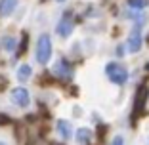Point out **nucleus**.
Here are the masks:
<instances>
[{
  "mask_svg": "<svg viewBox=\"0 0 149 145\" xmlns=\"http://www.w3.org/2000/svg\"><path fill=\"white\" fill-rule=\"evenodd\" d=\"M0 44H2V48H4L6 52H13L15 46H17V40L13 38V36H2V38H0Z\"/></svg>",
  "mask_w": 149,
  "mask_h": 145,
  "instance_id": "obj_11",
  "label": "nucleus"
},
{
  "mask_svg": "<svg viewBox=\"0 0 149 145\" xmlns=\"http://www.w3.org/2000/svg\"><path fill=\"white\" fill-rule=\"evenodd\" d=\"M54 73H56L57 76H63V78H71V76H73V67L69 65V61L59 59V61L54 65Z\"/></svg>",
  "mask_w": 149,
  "mask_h": 145,
  "instance_id": "obj_5",
  "label": "nucleus"
},
{
  "mask_svg": "<svg viewBox=\"0 0 149 145\" xmlns=\"http://www.w3.org/2000/svg\"><path fill=\"white\" fill-rule=\"evenodd\" d=\"M0 145H8V143H6V141H0Z\"/></svg>",
  "mask_w": 149,
  "mask_h": 145,
  "instance_id": "obj_14",
  "label": "nucleus"
},
{
  "mask_svg": "<svg viewBox=\"0 0 149 145\" xmlns=\"http://www.w3.org/2000/svg\"><path fill=\"white\" fill-rule=\"evenodd\" d=\"M31 75H33L31 65H27V63L19 65V69H17V80H19V82H27V80L31 78Z\"/></svg>",
  "mask_w": 149,
  "mask_h": 145,
  "instance_id": "obj_9",
  "label": "nucleus"
},
{
  "mask_svg": "<svg viewBox=\"0 0 149 145\" xmlns=\"http://www.w3.org/2000/svg\"><path fill=\"white\" fill-rule=\"evenodd\" d=\"M105 73H107V76H109V80L115 82V84H124L128 80V71L124 69L120 63H117V61L107 63L105 65Z\"/></svg>",
  "mask_w": 149,
  "mask_h": 145,
  "instance_id": "obj_2",
  "label": "nucleus"
},
{
  "mask_svg": "<svg viewBox=\"0 0 149 145\" xmlns=\"http://www.w3.org/2000/svg\"><path fill=\"white\" fill-rule=\"evenodd\" d=\"M141 42H143V38H141V27L136 25L130 31V35H128V42H126L128 52H130V53L140 52V50H141Z\"/></svg>",
  "mask_w": 149,
  "mask_h": 145,
  "instance_id": "obj_3",
  "label": "nucleus"
},
{
  "mask_svg": "<svg viewBox=\"0 0 149 145\" xmlns=\"http://www.w3.org/2000/svg\"><path fill=\"white\" fill-rule=\"evenodd\" d=\"M111 145H124V137L123 136H115L113 141H111Z\"/></svg>",
  "mask_w": 149,
  "mask_h": 145,
  "instance_id": "obj_13",
  "label": "nucleus"
},
{
  "mask_svg": "<svg viewBox=\"0 0 149 145\" xmlns=\"http://www.w3.org/2000/svg\"><path fill=\"white\" fill-rule=\"evenodd\" d=\"M52 57V38L50 35H40L36 42V61L40 65H46Z\"/></svg>",
  "mask_w": 149,
  "mask_h": 145,
  "instance_id": "obj_1",
  "label": "nucleus"
},
{
  "mask_svg": "<svg viewBox=\"0 0 149 145\" xmlns=\"http://www.w3.org/2000/svg\"><path fill=\"white\" fill-rule=\"evenodd\" d=\"M57 35L63 36V38H67V36L73 33V19L69 17V15H65V17L59 19V23H57Z\"/></svg>",
  "mask_w": 149,
  "mask_h": 145,
  "instance_id": "obj_6",
  "label": "nucleus"
},
{
  "mask_svg": "<svg viewBox=\"0 0 149 145\" xmlns=\"http://www.w3.org/2000/svg\"><path fill=\"white\" fill-rule=\"evenodd\" d=\"M128 6L136 10H143L147 6V0H128Z\"/></svg>",
  "mask_w": 149,
  "mask_h": 145,
  "instance_id": "obj_12",
  "label": "nucleus"
},
{
  "mask_svg": "<svg viewBox=\"0 0 149 145\" xmlns=\"http://www.w3.org/2000/svg\"><path fill=\"white\" fill-rule=\"evenodd\" d=\"M57 132H59V136L63 139H69L73 136V128H71V124L67 120H57Z\"/></svg>",
  "mask_w": 149,
  "mask_h": 145,
  "instance_id": "obj_7",
  "label": "nucleus"
},
{
  "mask_svg": "<svg viewBox=\"0 0 149 145\" xmlns=\"http://www.w3.org/2000/svg\"><path fill=\"white\" fill-rule=\"evenodd\" d=\"M17 6V0H0V15H10V13L15 10Z\"/></svg>",
  "mask_w": 149,
  "mask_h": 145,
  "instance_id": "obj_8",
  "label": "nucleus"
},
{
  "mask_svg": "<svg viewBox=\"0 0 149 145\" xmlns=\"http://www.w3.org/2000/svg\"><path fill=\"white\" fill-rule=\"evenodd\" d=\"M12 101L15 103L17 107H27L31 103V96H29V90L27 88H13L12 90Z\"/></svg>",
  "mask_w": 149,
  "mask_h": 145,
  "instance_id": "obj_4",
  "label": "nucleus"
},
{
  "mask_svg": "<svg viewBox=\"0 0 149 145\" xmlns=\"http://www.w3.org/2000/svg\"><path fill=\"white\" fill-rule=\"evenodd\" d=\"M90 139H92V132H90L88 128H80L79 132H77V141H79L80 145L90 143Z\"/></svg>",
  "mask_w": 149,
  "mask_h": 145,
  "instance_id": "obj_10",
  "label": "nucleus"
}]
</instances>
